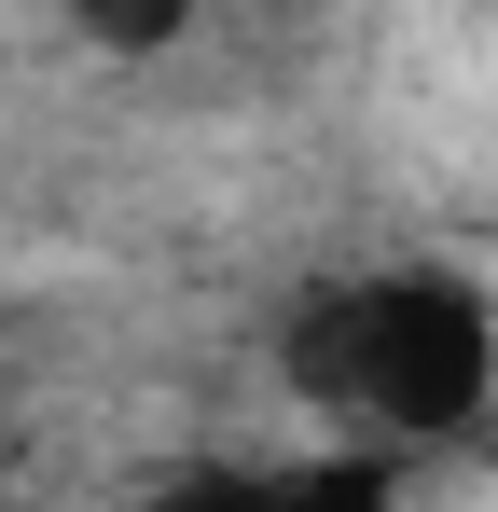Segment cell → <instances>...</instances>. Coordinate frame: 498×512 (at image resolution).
<instances>
[{
	"instance_id": "3",
	"label": "cell",
	"mask_w": 498,
	"mask_h": 512,
	"mask_svg": "<svg viewBox=\"0 0 498 512\" xmlns=\"http://www.w3.org/2000/svg\"><path fill=\"white\" fill-rule=\"evenodd\" d=\"M194 14H208V0H70V28L97 42V56H166Z\"/></svg>"
},
{
	"instance_id": "2",
	"label": "cell",
	"mask_w": 498,
	"mask_h": 512,
	"mask_svg": "<svg viewBox=\"0 0 498 512\" xmlns=\"http://www.w3.org/2000/svg\"><path fill=\"white\" fill-rule=\"evenodd\" d=\"M153 512H402V457H388V443H332V457H222V471H180Z\"/></svg>"
},
{
	"instance_id": "1",
	"label": "cell",
	"mask_w": 498,
	"mask_h": 512,
	"mask_svg": "<svg viewBox=\"0 0 498 512\" xmlns=\"http://www.w3.org/2000/svg\"><path fill=\"white\" fill-rule=\"evenodd\" d=\"M277 388L332 443H457L498 416V305L471 263H346L277 305Z\"/></svg>"
}]
</instances>
